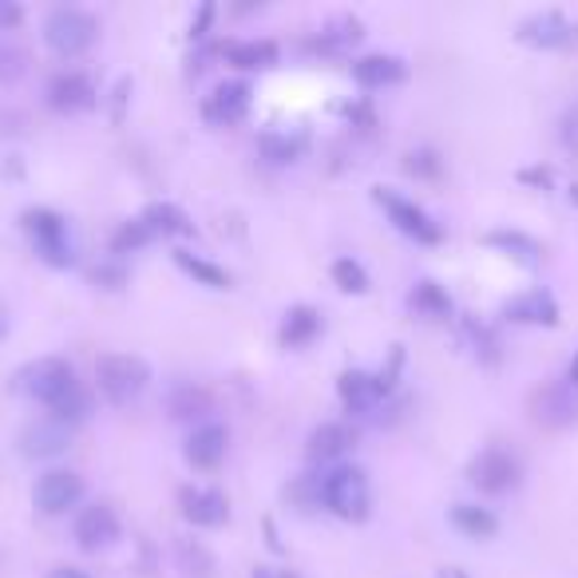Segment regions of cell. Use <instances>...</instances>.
<instances>
[{"label":"cell","instance_id":"cell-39","mask_svg":"<svg viewBox=\"0 0 578 578\" xmlns=\"http://www.w3.org/2000/svg\"><path fill=\"white\" fill-rule=\"evenodd\" d=\"M210 20H214V4H202L199 20H190V40H202V36H207Z\"/></svg>","mask_w":578,"mask_h":578},{"label":"cell","instance_id":"cell-12","mask_svg":"<svg viewBox=\"0 0 578 578\" xmlns=\"http://www.w3.org/2000/svg\"><path fill=\"white\" fill-rule=\"evenodd\" d=\"M357 448V428L345 424V420H325L309 432V444H305V455H309V464L317 467H341L345 460L353 455Z\"/></svg>","mask_w":578,"mask_h":578},{"label":"cell","instance_id":"cell-18","mask_svg":"<svg viewBox=\"0 0 578 578\" xmlns=\"http://www.w3.org/2000/svg\"><path fill=\"white\" fill-rule=\"evenodd\" d=\"M227 448H230V432L219 424V420H207V424L190 428L187 444H182V455H187L190 467H199V472H214V467L227 460Z\"/></svg>","mask_w":578,"mask_h":578},{"label":"cell","instance_id":"cell-19","mask_svg":"<svg viewBox=\"0 0 578 578\" xmlns=\"http://www.w3.org/2000/svg\"><path fill=\"white\" fill-rule=\"evenodd\" d=\"M67 448H72V428L60 424L48 412L32 424H24V432H20V452L29 460H52V455H64Z\"/></svg>","mask_w":578,"mask_h":578},{"label":"cell","instance_id":"cell-46","mask_svg":"<svg viewBox=\"0 0 578 578\" xmlns=\"http://www.w3.org/2000/svg\"><path fill=\"white\" fill-rule=\"evenodd\" d=\"M277 578H297L294 570H277Z\"/></svg>","mask_w":578,"mask_h":578},{"label":"cell","instance_id":"cell-37","mask_svg":"<svg viewBox=\"0 0 578 578\" xmlns=\"http://www.w3.org/2000/svg\"><path fill=\"white\" fill-rule=\"evenodd\" d=\"M92 282L99 285V290H124L127 285V270L119 258H112V262H99V266H92Z\"/></svg>","mask_w":578,"mask_h":578},{"label":"cell","instance_id":"cell-35","mask_svg":"<svg viewBox=\"0 0 578 578\" xmlns=\"http://www.w3.org/2000/svg\"><path fill=\"white\" fill-rule=\"evenodd\" d=\"M258 147H262V155H266L270 162H297V155L305 151L302 139H290V135H277V132L262 135V139H258Z\"/></svg>","mask_w":578,"mask_h":578},{"label":"cell","instance_id":"cell-9","mask_svg":"<svg viewBox=\"0 0 578 578\" xmlns=\"http://www.w3.org/2000/svg\"><path fill=\"white\" fill-rule=\"evenodd\" d=\"M532 408V420L547 432H567L578 424V389L570 380H547L532 392L527 400Z\"/></svg>","mask_w":578,"mask_h":578},{"label":"cell","instance_id":"cell-7","mask_svg":"<svg viewBox=\"0 0 578 578\" xmlns=\"http://www.w3.org/2000/svg\"><path fill=\"white\" fill-rule=\"evenodd\" d=\"M515 40L539 52H570L578 48V20L559 9H543L515 24Z\"/></svg>","mask_w":578,"mask_h":578},{"label":"cell","instance_id":"cell-22","mask_svg":"<svg viewBox=\"0 0 578 578\" xmlns=\"http://www.w3.org/2000/svg\"><path fill=\"white\" fill-rule=\"evenodd\" d=\"M365 40V24H360V17H333L329 24H322L317 29V36L309 40L313 52H322V56H345V52H353V48Z\"/></svg>","mask_w":578,"mask_h":578},{"label":"cell","instance_id":"cell-24","mask_svg":"<svg viewBox=\"0 0 578 578\" xmlns=\"http://www.w3.org/2000/svg\"><path fill=\"white\" fill-rule=\"evenodd\" d=\"M139 222L147 230H151L155 238H187L195 234V222H190V214L179 207V202H147L139 214Z\"/></svg>","mask_w":578,"mask_h":578},{"label":"cell","instance_id":"cell-2","mask_svg":"<svg viewBox=\"0 0 578 578\" xmlns=\"http://www.w3.org/2000/svg\"><path fill=\"white\" fill-rule=\"evenodd\" d=\"M151 385V365L135 353H104L95 360V389L107 404L127 408L147 392Z\"/></svg>","mask_w":578,"mask_h":578},{"label":"cell","instance_id":"cell-41","mask_svg":"<svg viewBox=\"0 0 578 578\" xmlns=\"http://www.w3.org/2000/svg\"><path fill=\"white\" fill-rule=\"evenodd\" d=\"M48 578H92L84 567H72V563H60V567L48 570Z\"/></svg>","mask_w":578,"mask_h":578},{"label":"cell","instance_id":"cell-4","mask_svg":"<svg viewBox=\"0 0 578 578\" xmlns=\"http://www.w3.org/2000/svg\"><path fill=\"white\" fill-rule=\"evenodd\" d=\"M99 40V20L87 9L76 4H60L44 17V44L52 56L60 60H80L84 52H92V44Z\"/></svg>","mask_w":578,"mask_h":578},{"label":"cell","instance_id":"cell-14","mask_svg":"<svg viewBox=\"0 0 578 578\" xmlns=\"http://www.w3.org/2000/svg\"><path fill=\"white\" fill-rule=\"evenodd\" d=\"M179 512L190 527H202V532H214L230 519V500L219 487L207 484H187L179 487Z\"/></svg>","mask_w":578,"mask_h":578},{"label":"cell","instance_id":"cell-13","mask_svg":"<svg viewBox=\"0 0 578 578\" xmlns=\"http://www.w3.org/2000/svg\"><path fill=\"white\" fill-rule=\"evenodd\" d=\"M250 104H254V87H250L246 80H222V84L207 95L202 119H207L210 127H234L250 115Z\"/></svg>","mask_w":578,"mask_h":578},{"label":"cell","instance_id":"cell-15","mask_svg":"<svg viewBox=\"0 0 578 578\" xmlns=\"http://www.w3.org/2000/svg\"><path fill=\"white\" fill-rule=\"evenodd\" d=\"M48 107L60 115H80V112H92L99 104V92H95L92 76L87 72H56L48 80V92H44Z\"/></svg>","mask_w":578,"mask_h":578},{"label":"cell","instance_id":"cell-47","mask_svg":"<svg viewBox=\"0 0 578 578\" xmlns=\"http://www.w3.org/2000/svg\"><path fill=\"white\" fill-rule=\"evenodd\" d=\"M570 195H575V199H578V187H570Z\"/></svg>","mask_w":578,"mask_h":578},{"label":"cell","instance_id":"cell-31","mask_svg":"<svg viewBox=\"0 0 578 578\" xmlns=\"http://www.w3.org/2000/svg\"><path fill=\"white\" fill-rule=\"evenodd\" d=\"M460 333H464L467 349L484 360V365H495V360L503 357V345H500V337H495V329L480 322V317H464V322H460Z\"/></svg>","mask_w":578,"mask_h":578},{"label":"cell","instance_id":"cell-30","mask_svg":"<svg viewBox=\"0 0 578 578\" xmlns=\"http://www.w3.org/2000/svg\"><path fill=\"white\" fill-rule=\"evenodd\" d=\"M484 242L492 250H500V254L515 258L519 266H539L543 262V246L532 234H523V230H492V234H484Z\"/></svg>","mask_w":578,"mask_h":578},{"label":"cell","instance_id":"cell-16","mask_svg":"<svg viewBox=\"0 0 578 578\" xmlns=\"http://www.w3.org/2000/svg\"><path fill=\"white\" fill-rule=\"evenodd\" d=\"M337 397H341L345 412L369 417V412H377V408L385 404L392 392L380 385L377 372H369V369H345L341 377H337Z\"/></svg>","mask_w":578,"mask_h":578},{"label":"cell","instance_id":"cell-21","mask_svg":"<svg viewBox=\"0 0 578 578\" xmlns=\"http://www.w3.org/2000/svg\"><path fill=\"white\" fill-rule=\"evenodd\" d=\"M325 322H322V309H313V305H290L277 325V345L282 349H305L322 337Z\"/></svg>","mask_w":578,"mask_h":578},{"label":"cell","instance_id":"cell-44","mask_svg":"<svg viewBox=\"0 0 578 578\" xmlns=\"http://www.w3.org/2000/svg\"><path fill=\"white\" fill-rule=\"evenodd\" d=\"M9 329H12V325H9V313L0 309V341H4V337H9Z\"/></svg>","mask_w":578,"mask_h":578},{"label":"cell","instance_id":"cell-17","mask_svg":"<svg viewBox=\"0 0 578 578\" xmlns=\"http://www.w3.org/2000/svg\"><path fill=\"white\" fill-rule=\"evenodd\" d=\"M500 313L512 325H535V329H555V325H559V302H555V294L543 290V285L507 297Z\"/></svg>","mask_w":578,"mask_h":578},{"label":"cell","instance_id":"cell-28","mask_svg":"<svg viewBox=\"0 0 578 578\" xmlns=\"http://www.w3.org/2000/svg\"><path fill=\"white\" fill-rule=\"evenodd\" d=\"M167 412H171L175 420L207 424V417L214 412V400H210V392L202 389V385H179V389H171V397H167Z\"/></svg>","mask_w":578,"mask_h":578},{"label":"cell","instance_id":"cell-43","mask_svg":"<svg viewBox=\"0 0 578 578\" xmlns=\"http://www.w3.org/2000/svg\"><path fill=\"white\" fill-rule=\"evenodd\" d=\"M567 380L578 389V353H575V360H570V369H567Z\"/></svg>","mask_w":578,"mask_h":578},{"label":"cell","instance_id":"cell-25","mask_svg":"<svg viewBox=\"0 0 578 578\" xmlns=\"http://www.w3.org/2000/svg\"><path fill=\"white\" fill-rule=\"evenodd\" d=\"M222 56L242 72H266V67L277 64V44L274 40H227Z\"/></svg>","mask_w":578,"mask_h":578},{"label":"cell","instance_id":"cell-3","mask_svg":"<svg viewBox=\"0 0 578 578\" xmlns=\"http://www.w3.org/2000/svg\"><path fill=\"white\" fill-rule=\"evenodd\" d=\"M20 227L29 234L32 250L44 266L52 270H67L76 262V242H72V230H67V219L52 207H29L20 214Z\"/></svg>","mask_w":578,"mask_h":578},{"label":"cell","instance_id":"cell-20","mask_svg":"<svg viewBox=\"0 0 578 578\" xmlns=\"http://www.w3.org/2000/svg\"><path fill=\"white\" fill-rule=\"evenodd\" d=\"M353 80H357L365 92H385V87H397L408 80V64L392 52H369V56L353 60Z\"/></svg>","mask_w":578,"mask_h":578},{"label":"cell","instance_id":"cell-36","mask_svg":"<svg viewBox=\"0 0 578 578\" xmlns=\"http://www.w3.org/2000/svg\"><path fill=\"white\" fill-rule=\"evenodd\" d=\"M404 171L417 175V179H440L444 162H440V155L432 147H417V151L404 155Z\"/></svg>","mask_w":578,"mask_h":578},{"label":"cell","instance_id":"cell-33","mask_svg":"<svg viewBox=\"0 0 578 578\" xmlns=\"http://www.w3.org/2000/svg\"><path fill=\"white\" fill-rule=\"evenodd\" d=\"M24 72H29V52L17 40L0 36V87H12L17 80H24Z\"/></svg>","mask_w":578,"mask_h":578},{"label":"cell","instance_id":"cell-1","mask_svg":"<svg viewBox=\"0 0 578 578\" xmlns=\"http://www.w3.org/2000/svg\"><path fill=\"white\" fill-rule=\"evenodd\" d=\"M322 507L345 523H365L372 515V487L365 467L341 464L322 472Z\"/></svg>","mask_w":578,"mask_h":578},{"label":"cell","instance_id":"cell-23","mask_svg":"<svg viewBox=\"0 0 578 578\" xmlns=\"http://www.w3.org/2000/svg\"><path fill=\"white\" fill-rule=\"evenodd\" d=\"M408 309L417 313V317H424V322H452L455 305L444 285L432 282V277H420V282L408 290Z\"/></svg>","mask_w":578,"mask_h":578},{"label":"cell","instance_id":"cell-34","mask_svg":"<svg viewBox=\"0 0 578 578\" xmlns=\"http://www.w3.org/2000/svg\"><path fill=\"white\" fill-rule=\"evenodd\" d=\"M151 242H155L151 230L143 227L139 219H132V222H124V227H119V230L112 234V254H115V258H127V254H135V250L151 246Z\"/></svg>","mask_w":578,"mask_h":578},{"label":"cell","instance_id":"cell-29","mask_svg":"<svg viewBox=\"0 0 578 578\" xmlns=\"http://www.w3.org/2000/svg\"><path fill=\"white\" fill-rule=\"evenodd\" d=\"M452 527L467 539H492L500 532V519H495L492 507H480V503H452V512H448Z\"/></svg>","mask_w":578,"mask_h":578},{"label":"cell","instance_id":"cell-26","mask_svg":"<svg viewBox=\"0 0 578 578\" xmlns=\"http://www.w3.org/2000/svg\"><path fill=\"white\" fill-rule=\"evenodd\" d=\"M171 262H175V266H179L182 274H187L195 285H207V290H230V285H234V277H230V270L214 266L210 258L195 254V250H187V246L171 250Z\"/></svg>","mask_w":578,"mask_h":578},{"label":"cell","instance_id":"cell-38","mask_svg":"<svg viewBox=\"0 0 578 578\" xmlns=\"http://www.w3.org/2000/svg\"><path fill=\"white\" fill-rule=\"evenodd\" d=\"M24 24V4L17 0H0V32H12Z\"/></svg>","mask_w":578,"mask_h":578},{"label":"cell","instance_id":"cell-5","mask_svg":"<svg viewBox=\"0 0 578 578\" xmlns=\"http://www.w3.org/2000/svg\"><path fill=\"white\" fill-rule=\"evenodd\" d=\"M17 389L36 400V404L56 408L67 392L80 389V380H76V369H72L64 357H36L17 372Z\"/></svg>","mask_w":578,"mask_h":578},{"label":"cell","instance_id":"cell-8","mask_svg":"<svg viewBox=\"0 0 578 578\" xmlns=\"http://www.w3.org/2000/svg\"><path fill=\"white\" fill-rule=\"evenodd\" d=\"M467 480H472V487H480L484 495H507L523 484V464L515 452L492 444L467 464Z\"/></svg>","mask_w":578,"mask_h":578},{"label":"cell","instance_id":"cell-45","mask_svg":"<svg viewBox=\"0 0 578 578\" xmlns=\"http://www.w3.org/2000/svg\"><path fill=\"white\" fill-rule=\"evenodd\" d=\"M254 578H277V570H270V567H254Z\"/></svg>","mask_w":578,"mask_h":578},{"label":"cell","instance_id":"cell-11","mask_svg":"<svg viewBox=\"0 0 578 578\" xmlns=\"http://www.w3.org/2000/svg\"><path fill=\"white\" fill-rule=\"evenodd\" d=\"M119 535H124V523H119L112 503L104 500L87 503L84 512L76 515V523H72V539H76V547L87 550V555H99V550L115 547Z\"/></svg>","mask_w":578,"mask_h":578},{"label":"cell","instance_id":"cell-27","mask_svg":"<svg viewBox=\"0 0 578 578\" xmlns=\"http://www.w3.org/2000/svg\"><path fill=\"white\" fill-rule=\"evenodd\" d=\"M175 563L187 578H214L219 575V559L207 543L190 539V535H175Z\"/></svg>","mask_w":578,"mask_h":578},{"label":"cell","instance_id":"cell-42","mask_svg":"<svg viewBox=\"0 0 578 578\" xmlns=\"http://www.w3.org/2000/svg\"><path fill=\"white\" fill-rule=\"evenodd\" d=\"M437 578H467V570H460V567H444Z\"/></svg>","mask_w":578,"mask_h":578},{"label":"cell","instance_id":"cell-40","mask_svg":"<svg viewBox=\"0 0 578 578\" xmlns=\"http://www.w3.org/2000/svg\"><path fill=\"white\" fill-rule=\"evenodd\" d=\"M519 182H532V187H550V171L547 167H527V171H519Z\"/></svg>","mask_w":578,"mask_h":578},{"label":"cell","instance_id":"cell-10","mask_svg":"<svg viewBox=\"0 0 578 578\" xmlns=\"http://www.w3.org/2000/svg\"><path fill=\"white\" fill-rule=\"evenodd\" d=\"M84 475L72 472V467H48L44 475L36 480L32 487V503H36V512L48 515V519H56V515H67L72 507L84 503Z\"/></svg>","mask_w":578,"mask_h":578},{"label":"cell","instance_id":"cell-32","mask_svg":"<svg viewBox=\"0 0 578 578\" xmlns=\"http://www.w3.org/2000/svg\"><path fill=\"white\" fill-rule=\"evenodd\" d=\"M329 277L333 282H337V290H341V294H369V270L360 266L357 258H337V262H333L329 266Z\"/></svg>","mask_w":578,"mask_h":578},{"label":"cell","instance_id":"cell-6","mask_svg":"<svg viewBox=\"0 0 578 578\" xmlns=\"http://www.w3.org/2000/svg\"><path fill=\"white\" fill-rule=\"evenodd\" d=\"M372 202L385 210V219H389L400 234L412 238V242H420V246H440V242H444L440 222L432 219L424 207H417L412 199H404L397 187H372Z\"/></svg>","mask_w":578,"mask_h":578}]
</instances>
